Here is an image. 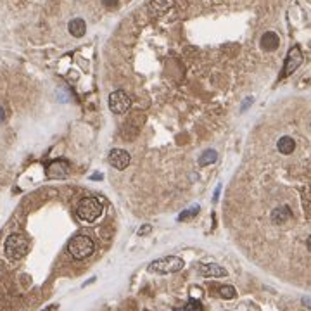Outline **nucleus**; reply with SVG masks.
Masks as SVG:
<instances>
[{
  "label": "nucleus",
  "mask_w": 311,
  "mask_h": 311,
  "mask_svg": "<svg viewBox=\"0 0 311 311\" xmlns=\"http://www.w3.org/2000/svg\"><path fill=\"white\" fill-rule=\"evenodd\" d=\"M175 311H202V304L195 299H190L185 306L182 308H175Z\"/></svg>",
  "instance_id": "nucleus-16"
},
{
  "label": "nucleus",
  "mask_w": 311,
  "mask_h": 311,
  "mask_svg": "<svg viewBox=\"0 0 311 311\" xmlns=\"http://www.w3.org/2000/svg\"><path fill=\"white\" fill-rule=\"evenodd\" d=\"M175 7V0H151L149 4V12L156 17L164 16L166 12H170L171 9Z\"/></svg>",
  "instance_id": "nucleus-9"
},
{
  "label": "nucleus",
  "mask_w": 311,
  "mask_h": 311,
  "mask_svg": "<svg viewBox=\"0 0 311 311\" xmlns=\"http://www.w3.org/2000/svg\"><path fill=\"white\" fill-rule=\"evenodd\" d=\"M69 163L64 159H55L52 161L51 164H49V168H47V176L52 180H61V178H66L68 175H69Z\"/></svg>",
  "instance_id": "nucleus-7"
},
{
  "label": "nucleus",
  "mask_w": 311,
  "mask_h": 311,
  "mask_svg": "<svg viewBox=\"0 0 311 311\" xmlns=\"http://www.w3.org/2000/svg\"><path fill=\"white\" fill-rule=\"evenodd\" d=\"M251 102H253V99H245V102H244V105H242L241 111H245V107H247V105L251 104Z\"/></svg>",
  "instance_id": "nucleus-21"
},
{
  "label": "nucleus",
  "mask_w": 311,
  "mask_h": 311,
  "mask_svg": "<svg viewBox=\"0 0 311 311\" xmlns=\"http://www.w3.org/2000/svg\"><path fill=\"white\" fill-rule=\"evenodd\" d=\"M197 213H199V206L190 207V209H187V211H183L182 214H178V222H187V220H192L194 216H197Z\"/></svg>",
  "instance_id": "nucleus-17"
},
{
  "label": "nucleus",
  "mask_w": 311,
  "mask_h": 311,
  "mask_svg": "<svg viewBox=\"0 0 311 311\" xmlns=\"http://www.w3.org/2000/svg\"><path fill=\"white\" fill-rule=\"evenodd\" d=\"M152 230V226L151 225H145V226H142V228L138 230V235H147L149 232Z\"/></svg>",
  "instance_id": "nucleus-20"
},
{
  "label": "nucleus",
  "mask_w": 311,
  "mask_h": 311,
  "mask_svg": "<svg viewBox=\"0 0 311 311\" xmlns=\"http://www.w3.org/2000/svg\"><path fill=\"white\" fill-rule=\"evenodd\" d=\"M301 62H303L301 49L297 45H294L291 51H289L287 59H285V66H284V71H282V78H285V76H289V74L294 73V71L301 66Z\"/></svg>",
  "instance_id": "nucleus-6"
},
{
  "label": "nucleus",
  "mask_w": 311,
  "mask_h": 311,
  "mask_svg": "<svg viewBox=\"0 0 311 311\" xmlns=\"http://www.w3.org/2000/svg\"><path fill=\"white\" fill-rule=\"evenodd\" d=\"M185 266L182 258L178 256H164L159 259L152 261L149 264V272L151 273H161V275H166V273H176Z\"/></svg>",
  "instance_id": "nucleus-4"
},
{
  "label": "nucleus",
  "mask_w": 311,
  "mask_h": 311,
  "mask_svg": "<svg viewBox=\"0 0 311 311\" xmlns=\"http://www.w3.org/2000/svg\"><path fill=\"white\" fill-rule=\"evenodd\" d=\"M218 159V152L213 149H207V151L202 152V156L199 157V166H209V164L216 163Z\"/></svg>",
  "instance_id": "nucleus-15"
},
{
  "label": "nucleus",
  "mask_w": 311,
  "mask_h": 311,
  "mask_svg": "<svg viewBox=\"0 0 311 311\" xmlns=\"http://www.w3.org/2000/svg\"><path fill=\"white\" fill-rule=\"evenodd\" d=\"M76 214L80 220H83V222H95V220H99L102 214V204L99 199L95 197H85L82 199V201L78 202V207H76Z\"/></svg>",
  "instance_id": "nucleus-3"
},
{
  "label": "nucleus",
  "mask_w": 311,
  "mask_h": 311,
  "mask_svg": "<svg viewBox=\"0 0 311 311\" xmlns=\"http://www.w3.org/2000/svg\"><path fill=\"white\" fill-rule=\"evenodd\" d=\"M308 249H310V253H311V235L308 237Z\"/></svg>",
  "instance_id": "nucleus-24"
},
{
  "label": "nucleus",
  "mask_w": 311,
  "mask_h": 311,
  "mask_svg": "<svg viewBox=\"0 0 311 311\" xmlns=\"http://www.w3.org/2000/svg\"><path fill=\"white\" fill-rule=\"evenodd\" d=\"M109 164L116 170H124V168L128 166L130 161H132V156L128 154L126 151L123 149H113V151L109 152Z\"/></svg>",
  "instance_id": "nucleus-8"
},
{
  "label": "nucleus",
  "mask_w": 311,
  "mask_h": 311,
  "mask_svg": "<svg viewBox=\"0 0 311 311\" xmlns=\"http://www.w3.org/2000/svg\"><path fill=\"white\" fill-rule=\"evenodd\" d=\"M45 311H55V306H51V308H47Z\"/></svg>",
  "instance_id": "nucleus-26"
},
{
  "label": "nucleus",
  "mask_w": 311,
  "mask_h": 311,
  "mask_svg": "<svg viewBox=\"0 0 311 311\" xmlns=\"http://www.w3.org/2000/svg\"><path fill=\"white\" fill-rule=\"evenodd\" d=\"M220 295L223 299H233L237 295V292H235V289L232 285H223V287H220Z\"/></svg>",
  "instance_id": "nucleus-18"
},
{
  "label": "nucleus",
  "mask_w": 311,
  "mask_h": 311,
  "mask_svg": "<svg viewBox=\"0 0 311 311\" xmlns=\"http://www.w3.org/2000/svg\"><path fill=\"white\" fill-rule=\"evenodd\" d=\"M280 45V38L275 31H266L263 36H261V49L266 52H273L276 51Z\"/></svg>",
  "instance_id": "nucleus-11"
},
{
  "label": "nucleus",
  "mask_w": 311,
  "mask_h": 311,
  "mask_svg": "<svg viewBox=\"0 0 311 311\" xmlns=\"http://www.w3.org/2000/svg\"><path fill=\"white\" fill-rule=\"evenodd\" d=\"M102 4H104L107 9H114V7H118V0H102Z\"/></svg>",
  "instance_id": "nucleus-19"
},
{
  "label": "nucleus",
  "mask_w": 311,
  "mask_h": 311,
  "mask_svg": "<svg viewBox=\"0 0 311 311\" xmlns=\"http://www.w3.org/2000/svg\"><path fill=\"white\" fill-rule=\"evenodd\" d=\"M28 249H30V242H28V239L24 237L23 233H12V235H9L4 245L5 256L12 261H17L23 256H26Z\"/></svg>",
  "instance_id": "nucleus-1"
},
{
  "label": "nucleus",
  "mask_w": 311,
  "mask_h": 311,
  "mask_svg": "<svg viewBox=\"0 0 311 311\" xmlns=\"http://www.w3.org/2000/svg\"><path fill=\"white\" fill-rule=\"evenodd\" d=\"M291 218H292V211L289 206H280L272 213V222L275 223V225H284Z\"/></svg>",
  "instance_id": "nucleus-12"
},
{
  "label": "nucleus",
  "mask_w": 311,
  "mask_h": 311,
  "mask_svg": "<svg viewBox=\"0 0 311 311\" xmlns=\"http://www.w3.org/2000/svg\"><path fill=\"white\" fill-rule=\"evenodd\" d=\"M68 30H69V33L73 36H76V38H82V36L85 35V31H86V24H85V21H83L82 17H76V19L69 21V24H68Z\"/></svg>",
  "instance_id": "nucleus-13"
},
{
  "label": "nucleus",
  "mask_w": 311,
  "mask_h": 311,
  "mask_svg": "<svg viewBox=\"0 0 311 311\" xmlns=\"http://www.w3.org/2000/svg\"><path fill=\"white\" fill-rule=\"evenodd\" d=\"M276 147H278V151L282 152V154H291L295 149V142L292 137H282V138L276 142Z\"/></svg>",
  "instance_id": "nucleus-14"
},
{
  "label": "nucleus",
  "mask_w": 311,
  "mask_h": 311,
  "mask_svg": "<svg viewBox=\"0 0 311 311\" xmlns=\"http://www.w3.org/2000/svg\"><path fill=\"white\" fill-rule=\"evenodd\" d=\"M130 104H132V99H130L128 93L123 92V90H116V92H113L109 95V109H111L114 114L126 113Z\"/></svg>",
  "instance_id": "nucleus-5"
},
{
  "label": "nucleus",
  "mask_w": 311,
  "mask_h": 311,
  "mask_svg": "<svg viewBox=\"0 0 311 311\" xmlns=\"http://www.w3.org/2000/svg\"><path fill=\"white\" fill-rule=\"evenodd\" d=\"M202 276H207V278H222V276H226V270L223 266L216 263H207V264H201V268H199Z\"/></svg>",
  "instance_id": "nucleus-10"
},
{
  "label": "nucleus",
  "mask_w": 311,
  "mask_h": 311,
  "mask_svg": "<svg viewBox=\"0 0 311 311\" xmlns=\"http://www.w3.org/2000/svg\"><path fill=\"white\" fill-rule=\"evenodd\" d=\"M92 178H93V180H101V178H102V175H93Z\"/></svg>",
  "instance_id": "nucleus-25"
},
{
  "label": "nucleus",
  "mask_w": 311,
  "mask_h": 311,
  "mask_svg": "<svg viewBox=\"0 0 311 311\" xmlns=\"http://www.w3.org/2000/svg\"><path fill=\"white\" fill-rule=\"evenodd\" d=\"M4 118H5V114H4V109L0 107V123H2V121H4Z\"/></svg>",
  "instance_id": "nucleus-23"
},
{
  "label": "nucleus",
  "mask_w": 311,
  "mask_h": 311,
  "mask_svg": "<svg viewBox=\"0 0 311 311\" xmlns=\"http://www.w3.org/2000/svg\"><path fill=\"white\" fill-rule=\"evenodd\" d=\"M95 251V244L88 235H74L68 244V253L74 259H86Z\"/></svg>",
  "instance_id": "nucleus-2"
},
{
  "label": "nucleus",
  "mask_w": 311,
  "mask_h": 311,
  "mask_svg": "<svg viewBox=\"0 0 311 311\" xmlns=\"http://www.w3.org/2000/svg\"><path fill=\"white\" fill-rule=\"evenodd\" d=\"M303 303L311 308V297H303Z\"/></svg>",
  "instance_id": "nucleus-22"
}]
</instances>
